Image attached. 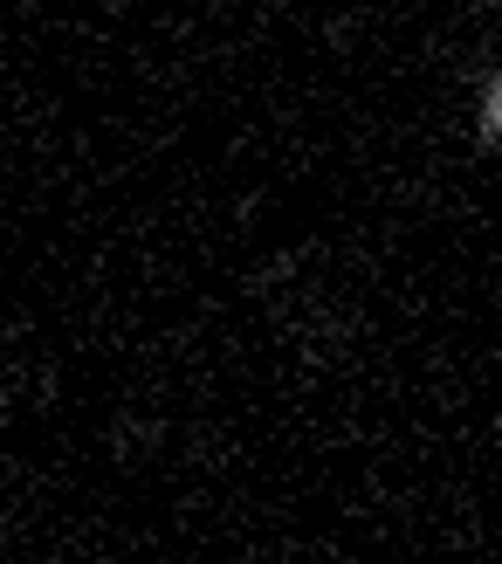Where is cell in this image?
<instances>
[{
	"label": "cell",
	"mask_w": 502,
	"mask_h": 564,
	"mask_svg": "<svg viewBox=\"0 0 502 564\" xmlns=\"http://www.w3.org/2000/svg\"><path fill=\"white\" fill-rule=\"evenodd\" d=\"M476 145L482 152L502 145V69H482L476 76Z\"/></svg>",
	"instance_id": "obj_1"
}]
</instances>
